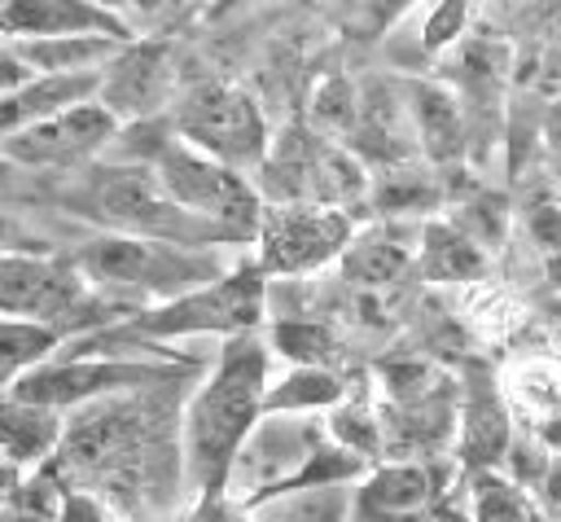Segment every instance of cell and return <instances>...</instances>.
Masks as SVG:
<instances>
[{"mask_svg": "<svg viewBox=\"0 0 561 522\" xmlns=\"http://www.w3.org/2000/svg\"><path fill=\"white\" fill-rule=\"evenodd\" d=\"M53 206L70 219L92 224V232H136V237H167L184 246H228L215 228L180 211L145 162H127L110 154L75 171H61L53 189Z\"/></svg>", "mask_w": 561, "mask_h": 522, "instance_id": "obj_4", "label": "cell"}, {"mask_svg": "<svg viewBox=\"0 0 561 522\" xmlns=\"http://www.w3.org/2000/svg\"><path fill=\"white\" fill-rule=\"evenodd\" d=\"M368 175L373 171L351 145L316 132L311 123H294L280 136H272L250 180L263 202H311L355 211L368 197Z\"/></svg>", "mask_w": 561, "mask_h": 522, "instance_id": "obj_6", "label": "cell"}, {"mask_svg": "<svg viewBox=\"0 0 561 522\" xmlns=\"http://www.w3.org/2000/svg\"><path fill=\"white\" fill-rule=\"evenodd\" d=\"M48 35L131 39V26L105 0H0V39H48Z\"/></svg>", "mask_w": 561, "mask_h": 522, "instance_id": "obj_17", "label": "cell"}, {"mask_svg": "<svg viewBox=\"0 0 561 522\" xmlns=\"http://www.w3.org/2000/svg\"><path fill=\"white\" fill-rule=\"evenodd\" d=\"M465 509L473 522H548L539 496L504 469L465 474Z\"/></svg>", "mask_w": 561, "mask_h": 522, "instance_id": "obj_23", "label": "cell"}, {"mask_svg": "<svg viewBox=\"0 0 561 522\" xmlns=\"http://www.w3.org/2000/svg\"><path fill=\"white\" fill-rule=\"evenodd\" d=\"M22 483H26V469L13 465L9 456H0V504H13L22 496Z\"/></svg>", "mask_w": 561, "mask_h": 522, "instance_id": "obj_33", "label": "cell"}, {"mask_svg": "<svg viewBox=\"0 0 561 522\" xmlns=\"http://www.w3.org/2000/svg\"><path fill=\"white\" fill-rule=\"evenodd\" d=\"M31 75H101V66L127 44L118 35H48V39H9Z\"/></svg>", "mask_w": 561, "mask_h": 522, "instance_id": "obj_22", "label": "cell"}, {"mask_svg": "<svg viewBox=\"0 0 561 522\" xmlns=\"http://www.w3.org/2000/svg\"><path fill=\"white\" fill-rule=\"evenodd\" d=\"M0 316L35 320L61 338H83L131 311L96 294L70 254H0Z\"/></svg>", "mask_w": 561, "mask_h": 522, "instance_id": "obj_8", "label": "cell"}, {"mask_svg": "<svg viewBox=\"0 0 561 522\" xmlns=\"http://www.w3.org/2000/svg\"><path fill=\"white\" fill-rule=\"evenodd\" d=\"M500 386L517 430L561 452V347H535L513 355L500 373Z\"/></svg>", "mask_w": 561, "mask_h": 522, "instance_id": "obj_15", "label": "cell"}, {"mask_svg": "<svg viewBox=\"0 0 561 522\" xmlns=\"http://www.w3.org/2000/svg\"><path fill=\"white\" fill-rule=\"evenodd\" d=\"M197 373V360L184 355H127L118 351V342H110L105 333H83V338H66L48 360H39L31 373L18 377L13 395L48 404L57 412H75L114 395H136V390H153V386H180L184 377Z\"/></svg>", "mask_w": 561, "mask_h": 522, "instance_id": "obj_5", "label": "cell"}, {"mask_svg": "<svg viewBox=\"0 0 561 522\" xmlns=\"http://www.w3.org/2000/svg\"><path fill=\"white\" fill-rule=\"evenodd\" d=\"M355 237V215L342 206H311V202H263L254 228V263L263 276H311L342 259Z\"/></svg>", "mask_w": 561, "mask_h": 522, "instance_id": "obj_10", "label": "cell"}, {"mask_svg": "<svg viewBox=\"0 0 561 522\" xmlns=\"http://www.w3.org/2000/svg\"><path fill=\"white\" fill-rule=\"evenodd\" d=\"M513 219V237L517 246H526L535 272L548 281V290H561V197L552 193V184L530 189L517 202Z\"/></svg>", "mask_w": 561, "mask_h": 522, "instance_id": "obj_21", "label": "cell"}, {"mask_svg": "<svg viewBox=\"0 0 561 522\" xmlns=\"http://www.w3.org/2000/svg\"><path fill=\"white\" fill-rule=\"evenodd\" d=\"M543 145L552 158H561V97H552V105L543 114Z\"/></svg>", "mask_w": 561, "mask_h": 522, "instance_id": "obj_34", "label": "cell"}, {"mask_svg": "<svg viewBox=\"0 0 561 522\" xmlns=\"http://www.w3.org/2000/svg\"><path fill=\"white\" fill-rule=\"evenodd\" d=\"M118 118L96 101H75L61 105L35 123H26L22 132H13L9 140H0V162L13 171H75L92 158H101L110 149V140L118 136Z\"/></svg>", "mask_w": 561, "mask_h": 522, "instance_id": "obj_11", "label": "cell"}, {"mask_svg": "<svg viewBox=\"0 0 561 522\" xmlns=\"http://www.w3.org/2000/svg\"><path fill=\"white\" fill-rule=\"evenodd\" d=\"M447 500L438 461L381 456L351 483L346 522H425Z\"/></svg>", "mask_w": 561, "mask_h": 522, "instance_id": "obj_13", "label": "cell"}, {"mask_svg": "<svg viewBox=\"0 0 561 522\" xmlns=\"http://www.w3.org/2000/svg\"><path fill=\"white\" fill-rule=\"evenodd\" d=\"M180 92L175 53L162 35H131L96 75V101L118 123L162 118Z\"/></svg>", "mask_w": 561, "mask_h": 522, "instance_id": "obj_12", "label": "cell"}, {"mask_svg": "<svg viewBox=\"0 0 561 522\" xmlns=\"http://www.w3.org/2000/svg\"><path fill=\"white\" fill-rule=\"evenodd\" d=\"M171 127L180 140H188L193 149L254 175L267 145H272V127L263 105L254 101V92H245L232 79H193L180 83L171 110H167Z\"/></svg>", "mask_w": 561, "mask_h": 522, "instance_id": "obj_9", "label": "cell"}, {"mask_svg": "<svg viewBox=\"0 0 561 522\" xmlns=\"http://www.w3.org/2000/svg\"><path fill=\"white\" fill-rule=\"evenodd\" d=\"M355 101H359V88H355L351 79L333 75V79H324V83L311 92V114H307V123H311L316 132H324V136H333V140L346 145L351 123H355Z\"/></svg>", "mask_w": 561, "mask_h": 522, "instance_id": "obj_29", "label": "cell"}, {"mask_svg": "<svg viewBox=\"0 0 561 522\" xmlns=\"http://www.w3.org/2000/svg\"><path fill=\"white\" fill-rule=\"evenodd\" d=\"M267 377L272 347L259 329L224 338L219 355L180 412V478L193 496L228 491L232 461L263 417Z\"/></svg>", "mask_w": 561, "mask_h": 522, "instance_id": "obj_1", "label": "cell"}, {"mask_svg": "<svg viewBox=\"0 0 561 522\" xmlns=\"http://www.w3.org/2000/svg\"><path fill=\"white\" fill-rule=\"evenodd\" d=\"M66 338L48 325L35 320H18V316H0V395H9L18 386L22 373H31L39 360H48Z\"/></svg>", "mask_w": 561, "mask_h": 522, "instance_id": "obj_26", "label": "cell"}, {"mask_svg": "<svg viewBox=\"0 0 561 522\" xmlns=\"http://www.w3.org/2000/svg\"><path fill=\"white\" fill-rule=\"evenodd\" d=\"M548 184H552V193L561 197V158H552V180H548Z\"/></svg>", "mask_w": 561, "mask_h": 522, "instance_id": "obj_37", "label": "cell"}, {"mask_svg": "<svg viewBox=\"0 0 561 522\" xmlns=\"http://www.w3.org/2000/svg\"><path fill=\"white\" fill-rule=\"evenodd\" d=\"M416 268L434 285H469V281H482L486 276L491 254L456 219H430V224H421Z\"/></svg>", "mask_w": 561, "mask_h": 522, "instance_id": "obj_19", "label": "cell"}, {"mask_svg": "<svg viewBox=\"0 0 561 522\" xmlns=\"http://www.w3.org/2000/svg\"><path fill=\"white\" fill-rule=\"evenodd\" d=\"M0 522H57V518L26 500H13V504H0Z\"/></svg>", "mask_w": 561, "mask_h": 522, "instance_id": "obj_35", "label": "cell"}, {"mask_svg": "<svg viewBox=\"0 0 561 522\" xmlns=\"http://www.w3.org/2000/svg\"><path fill=\"white\" fill-rule=\"evenodd\" d=\"M88 97H96V75H31L26 83L0 92V140L22 132L26 123H35L61 105L88 101Z\"/></svg>", "mask_w": 561, "mask_h": 522, "instance_id": "obj_20", "label": "cell"}, {"mask_svg": "<svg viewBox=\"0 0 561 522\" xmlns=\"http://www.w3.org/2000/svg\"><path fill=\"white\" fill-rule=\"evenodd\" d=\"M351 487H307V491H280L259 504H250V522H346Z\"/></svg>", "mask_w": 561, "mask_h": 522, "instance_id": "obj_27", "label": "cell"}, {"mask_svg": "<svg viewBox=\"0 0 561 522\" xmlns=\"http://www.w3.org/2000/svg\"><path fill=\"white\" fill-rule=\"evenodd\" d=\"M180 522H250V513L228 491H219V496H193V509Z\"/></svg>", "mask_w": 561, "mask_h": 522, "instance_id": "obj_32", "label": "cell"}, {"mask_svg": "<svg viewBox=\"0 0 561 522\" xmlns=\"http://www.w3.org/2000/svg\"><path fill=\"white\" fill-rule=\"evenodd\" d=\"M346 395V377L329 364H289L280 377H267L263 412H307L320 417Z\"/></svg>", "mask_w": 561, "mask_h": 522, "instance_id": "obj_24", "label": "cell"}, {"mask_svg": "<svg viewBox=\"0 0 561 522\" xmlns=\"http://www.w3.org/2000/svg\"><path fill=\"white\" fill-rule=\"evenodd\" d=\"M513 408L504 399L500 377L486 364H469L456 386V439L451 452L465 474L473 469H500L513 443Z\"/></svg>", "mask_w": 561, "mask_h": 522, "instance_id": "obj_14", "label": "cell"}, {"mask_svg": "<svg viewBox=\"0 0 561 522\" xmlns=\"http://www.w3.org/2000/svg\"><path fill=\"white\" fill-rule=\"evenodd\" d=\"M267 320V276L263 268L250 259H237L224 276L131 311L127 320H118L123 333L145 338V342H175V338H232V333H250L263 329Z\"/></svg>", "mask_w": 561, "mask_h": 522, "instance_id": "obj_7", "label": "cell"}, {"mask_svg": "<svg viewBox=\"0 0 561 522\" xmlns=\"http://www.w3.org/2000/svg\"><path fill=\"white\" fill-rule=\"evenodd\" d=\"M425 522H473V518H469L465 500H451V496H447V500H443V504H438V509H434Z\"/></svg>", "mask_w": 561, "mask_h": 522, "instance_id": "obj_36", "label": "cell"}, {"mask_svg": "<svg viewBox=\"0 0 561 522\" xmlns=\"http://www.w3.org/2000/svg\"><path fill=\"white\" fill-rule=\"evenodd\" d=\"M342 272L351 285L359 290H381V285H394L408 268H412V246H403L390 228H368L351 237V246L342 250Z\"/></svg>", "mask_w": 561, "mask_h": 522, "instance_id": "obj_25", "label": "cell"}, {"mask_svg": "<svg viewBox=\"0 0 561 522\" xmlns=\"http://www.w3.org/2000/svg\"><path fill=\"white\" fill-rule=\"evenodd\" d=\"M66 439V412L22 399V395H0V456L22 465L26 474L48 465Z\"/></svg>", "mask_w": 561, "mask_h": 522, "instance_id": "obj_18", "label": "cell"}, {"mask_svg": "<svg viewBox=\"0 0 561 522\" xmlns=\"http://www.w3.org/2000/svg\"><path fill=\"white\" fill-rule=\"evenodd\" d=\"M263 338L289 364H329L333 368V360H337V338L320 320H302V316L298 320H276Z\"/></svg>", "mask_w": 561, "mask_h": 522, "instance_id": "obj_28", "label": "cell"}, {"mask_svg": "<svg viewBox=\"0 0 561 522\" xmlns=\"http://www.w3.org/2000/svg\"><path fill=\"white\" fill-rule=\"evenodd\" d=\"M105 4L131 26V35H158V31L175 26L193 0H105Z\"/></svg>", "mask_w": 561, "mask_h": 522, "instance_id": "obj_31", "label": "cell"}, {"mask_svg": "<svg viewBox=\"0 0 561 522\" xmlns=\"http://www.w3.org/2000/svg\"><path fill=\"white\" fill-rule=\"evenodd\" d=\"M469 13H473V0H430L425 18H421V48L443 53V48L460 44L469 31Z\"/></svg>", "mask_w": 561, "mask_h": 522, "instance_id": "obj_30", "label": "cell"}, {"mask_svg": "<svg viewBox=\"0 0 561 522\" xmlns=\"http://www.w3.org/2000/svg\"><path fill=\"white\" fill-rule=\"evenodd\" d=\"M403 101H408L416 154L430 167H451L469 154V110H465L456 88H447L443 79L408 75L403 79Z\"/></svg>", "mask_w": 561, "mask_h": 522, "instance_id": "obj_16", "label": "cell"}, {"mask_svg": "<svg viewBox=\"0 0 561 522\" xmlns=\"http://www.w3.org/2000/svg\"><path fill=\"white\" fill-rule=\"evenodd\" d=\"M228 250L237 246H184L136 232H88L66 254L96 294L127 311H140L224 276L237 263Z\"/></svg>", "mask_w": 561, "mask_h": 522, "instance_id": "obj_3", "label": "cell"}, {"mask_svg": "<svg viewBox=\"0 0 561 522\" xmlns=\"http://www.w3.org/2000/svg\"><path fill=\"white\" fill-rule=\"evenodd\" d=\"M105 154L127 158V162H145L153 171V180L162 184V193L180 211H188L193 219L215 228L228 246L245 250L254 241V228L263 215V197H259L254 180L245 171L193 149L188 140H180L167 114L123 123Z\"/></svg>", "mask_w": 561, "mask_h": 522, "instance_id": "obj_2", "label": "cell"}]
</instances>
